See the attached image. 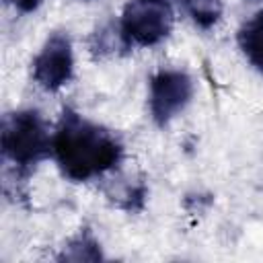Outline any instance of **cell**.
Returning <instances> with one entry per match:
<instances>
[{"instance_id": "obj_9", "label": "cell", "mask_w": 263, "mask_h": 263, "mask_svg": "<svg viewBox=\"0 0 263 263\" xmlns=\"http://www.w3.org/2000/svg\"><path fill=\"white\" fill-rule=\"evenodd\" d=\"M4 2L10 4L14 10H18L23 14H29V12H35L43 0H4Z\"/></svg>"}, {"instance_id": "obj_5", "label": "cell", "mask_w": 263, "mask_h": 263, "mask_svg": "<svg viewBox=\"0 0 263 263\" xmlns=\"http://www.w3.org/2000/svg\"><path fill=\"white\" fill-rule=\"evenodd\" d=\"M33 80L47 92H55L72 80L74 51L68 33H51L39 53L33 58Z\"/></svg>"}, {"instance_id": "obj_10", "label": "cell", "mask_w": 263, "mask_h": 263, "mask_svg": "<svg viewBox=\"0 0 263 263\" xmlns=\"http://www.w3.org/2000/svg\"><path fill=\"white\" fill-rule=\"evenodd\" d=\"M245 2H259V0H245Z\"/></svg>"}, {"instance_id": "obj_2", "label": "cell", "mask_w": 263, "mask_h": 263, "mask_svg": "<svg viewBox=\"0 0 263 263\" xmlns=\"http://www.w3.org/2000/svg\"><path fill=\"white\" fill-rule=\"evenodd\" d=\"M0 148L6 162L29 175L41 160L53 156V134L37 109H21L2 117Z\"/></svg>"}, {"instance_id": "obj_1", "label": "cell", "mask_w": 263, "mask_h": 263, "mask_svg": "<svg viewBox=\"0 0 263 263\" xmlns=\"http://www.w3.org/2000/svg\"><path fill=\"white\" fill-rule=\"evenodd\" d=\"M123 156L119 138L107 127L64 107L53 132V158L64 177L84 183L113 171Z\"/></svg>"}, {"instance_id": "obj_3", "label": "cell", "mask_w": 263, "mask_h": 263, "mask_svg": "<svg viewBox=\"0 0 263 263\" xmlns=\"http://www.w3.org/2000/svg\"><path fill=\"white\" fill-rule=\"evenodd\" d=\"M175 23L168 0H129L123 6L119 31L127 47H152L164 41Z\"/></svg>"}, {"instance_id": "obj_7", "label": "cell", "mask_w": 263, "mask_h": 263, "mask_svg": "<svg viewBox=\"0 0 263 263\" xmlns=\"http://www.w3.org/2000/svg\"><path fill=\"white\" fill-rule=\"evenodd\" d=\"M60 259L62 261H101L103 253H101L99 240L92 236L88 228H84L72 240H68Z\"/></svg>"}, {"instance_id": "obj_4", "label": "cell", "mask_w": 263, "mask_h": 263, "mask_svg": "<svg viewBox=\"0 0 263 263\" xmlns=\"http://www.w3.org/2000/svg\"><path fill=\"white\" fill-rule=\"evenodd\" d=\"M193 80L185 70L164 68L150 78L148 109L158 127L168 125L191 101Z\"/></svg>"}, {"instance_id": "obj_8", "label": "cell", "mask_w": 263, "mask_h": 263, "mask_svg": "<svg viewBox=\"0 0 263 263\" xmlns=\"http://www.w3.org/2000/svg\"><path fill=\"white\" fill-rule=\"evenodd\" d=\"M185 12L199 29H212L222 16V0H181Z\"/></svg>"}, {"instance_id": "obj_6", "label": "cell", "mask_w": 263, "mask_h": 263, "mask_svg": "<svg viewBox=\"0 0 263 263\" xmlns=\"http://www.w3.org/2000/svg\"><path fill=\"white\" fill-rule=\"evenodd\" d=\"M236 41L249 64L263 74V10L245 21L236 33Z\"/></svg>"}]
</instances>
